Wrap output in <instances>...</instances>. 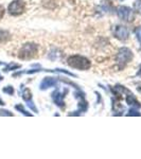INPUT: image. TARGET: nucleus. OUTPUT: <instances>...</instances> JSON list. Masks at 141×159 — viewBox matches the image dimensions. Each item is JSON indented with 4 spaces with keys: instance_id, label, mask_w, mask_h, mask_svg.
Here are the masks:
<instances>
[{
    "instance_id": "4be33fe9",
    "label": "nucleus",
    "mask_w": 141,
    "mask_h": 159,
    "mask_svg": "<svg viewBox=\"0 0 141 159\" xmlns=\"http://www.w3.org/2000/svg\"><path fill=\"white\" fill-rule=\"evenodd\" d=\"M138 90H139V91H141V88H138Z\"/></svg>"
},
{
    "instance_id": "6e6552de",
    "label": "nucleus",
    "mask_w": 141,
    "mask_h": 159,
    "mask_svg": "<svg viewBox=\"0 0 141 159\" xmlns=\"http://www.w3.org/2000/svg\"><path fill=\"white\" fill-rule=\"evenodd\" d=\"M52 98H53V101H54V103L57 105V106L60 107H64V96L61 93L60 91H55L52 93Z\"/></svg>"
},
{
    "instance_id": "9b49d317",
    "label": "nucleus",
    "mask_w": 141,
    "mask_h": 159,
    "mask_svg": "<svg viewBox=\"0 0 141 159\" xmlns=\"http://www.w3.org/2000/svg\"><path fill=\"white\" fill-rule=\"evenodd\" d=\"M22 98L25 102H30L32 100V93H31L29 88H25L24 91H22Z\"/></svg>"
},
{
    "instance_id": "39448f33",
    "label": "nucleus",
    "mask_w": 141,
    "mask_h": 159,
    "mask_svg": "<svg viewBox=\"0 0 141 159\" xmlns=\"http://www.w3.org/2000/svg\"><path fill=\"white\" fill-rule=\"evenodd\" d=\"M118 17L120 19L124 20V21H132L134 18V14H133V10L127 7H118L117 11Z\"/></svg>"
},
{
    "instance_id": "f3484780",
    "label": "nucleus",
    "mask_w": 141,
    "mask_h": 159,
    "mask_svg": "<svg viewBox=\"0 0 141 159\" xmlns=\"http://www.w3.org/2000/svg\"><path fill=\"white\" fill-rule=\"evenodd\" d=\"M3 15H4V7L2 6H0V19L3 17Z\"/></svg>"
},
{
    "instance_id": "dca6fc26",
    "label": "nucleus",
    "mask_w": 141,
    "mask_h": 159,
    "mask_svg": "<svg viewBox=\"0 0 141 159\" xmlns=\"http://www.w3.org/2000/svg\"><path fill=\"white\" fill-rule=\"evenodd\" d=\"M0 116H12V114L7 110H2L0 109Z\"/></svg>"
},
{
    "instance_id": "423d86ee",
    "label": "nucleus",
    "mask_w": 141,
    "mask_h": 159,
    "mask_svg": "<svg viewBox=\"0 0 141 159\" xmlns=\"http://www.w3.org/2000/svg\"><path fill=\"white\" fill-rule=\"evenodd\" d=\"M114 34L119 40H126L129 38L130 32L127 30V28H125L124 25H117L115 28Z\"/></svg>"
},
{
    "instance_id": "9d476101",
    "label": "nucleus",
    "mask_w": 141,
    "mask_h": 159,
    "mask_svg": "<svg viewBox=\"0 0 141 159\" xmlns=\"http://www.w3.org/2000/svg\"><path fill=\"white\" fill-rule=\"evenodd\" d=\"M10 33L6 30H0V43H6L10 39Z\"/></svg>"
},
{
    "instance_id": "7ed1b4c3",
    "label": "nucleus",
    "mask_w": 141,
    "mask_h": 159,
    "mask_svg": "<svg viewBox=\"0 0 141 159\" xmlns=\"http://www.w3.org/2000/svg\"><path fill=\"white\" fill-rule=\"evenodd\" d=\"M133 58V53L129 48H121L118 51L117 55H116V60L117 63L120 67H124L127 63H130Z\"/></svg>"
},
{
    "instance_id": "4468645a",
    "label": "nucleus",
    "mask_w": 141,
    "mask_h": 159,
    "mask_svg": "<svg viewBox=\"0 0 141 159\" xmlns=\"http://www.w3.org/2000/svg\"><path fill=\"white\" fill-rule=\"evenodd\" d=\"M20 67V65H17V64H10L7 67L4 69V71H9V70H14V69H18Z\"/></svg>"
},
{
    "instance_id": "f03ea898",
    "label": "nucleus",
    "mask_w": 141,
    "mask_h": 159,
    "mask_svg": "<svg viewBox=\"0 0 141 159\" xmlns=\"http://www.w3.org/2000/svg\"><path fill=\"white\" fill-rule=\"evenodd\" d=\"M38 52V45L33 43H25L18 52V57L20 60H31L36 56Z\"/></svg>"
},
{
    "instance_id": "412c9836",
    "label": "nucleus",
    "mask_w": 141,
    "mask_h": 159,
    "mask_svg": "<svg viewBox=\"0 0 141 159\" xmlns=\"http://www.w3.org/2000/svg\"><path fill=\"white\" fill-rule=\"evenodd\" d=\"M1 80H2V76H1V75H0V81H1Z\"/></svg>"
},
{
    "instance_id": "a211bd4d",
    "label": "nucleus",
    "mask_w": 141,
    "mask_h": 159,
    "mask_svg": "<svg viewBox=\"0 0 141 159\" xmlns=\"http://www.w3.org/2000/svg\"><path fill=\"white\" fill-rule=\"evenodd\" d=\"M137 111H133V110H130V114H127V116H132V115H134V116H140V114H136Z\"/></svg>"
},
{
    "instance_id": "2eb2a0df",
    "label": "nucleus",
    "mask_w": 141,
    "mask_h": 159,
    "mask_svg": "<svg viewBox=\"0 0 141 159\" xmlns=\"http://www.w3.org/2000/svg\"><path fill=\"white\" fill-rule=\"evenodd\" d=\"M16 109H17V110H19V111L21 112V114L25 115V116H31V114H28V112L24 109V107H22L21 105H17V106H16Z\"/></svg>"
},
{
    "instance_id": "1a4fd4ad",
    "label": "nucleus",
    "mask_w": 141,
    "mask_h": 159,
    "mask_svg": "<svg viewBox=\"0 0 141 159\" xmlns=\"http://www.w3.org/2000/svg\"><path fill=\"white\" fill-rule=\"evenodd\" d=\"M126 103L129 105H133L136 108H139L141 106V104L137 101V99L134 97V94H129V96L126 97Z\"/></svg>"
},
{
    "instance_id": "f257e3e1",
    "label": "nucleus",
    "mask_w": 141,
    "mask_h": 159,
    "mask_svg": "<svg viewBox=\"0 0 141 159\" xmlns=\"http://www.w3.org/2000/svg\"><path fill=\"white\" fill-rule=\"evenodd\" d=\"M67 64L71 68L80 69V70H87L90 68V61L83 55H72L68 57Z\"/></svg>"
},
{
    "instance_id": "0eeeda50",
    "label": "nucleus",
    "mask_w": 141,
    "mask_h": 159,
    "mask_svg": "<svg viewBox=\"0 0 141 159\" xmlns=\"http://www.w3.org/2000/svg\"><path fill=\"white\" fill-rule=\"evenodd\" d=\"M56 85V80L54 78H45L43 82L40 83V89L45 90V89L49 88V87H53Z\"/></svg>"
},
{
    "instance_id": "6ab92c4d",
    "label": "nucleus",
    "mask_w": 141,
    "mask_h": 159,
    "mask_svg": "<svg viewBox=\"0 0 141 159\" xmlns=\"http://www.w3.org/2000/svg\"><path fill=\"white\" fill-rule=\"evenodd\" d=\"M137 75H138V76H141V66H140V69H139V71H138Z\"/></svg>"
},
{
    "instance_id": "aec40b11",
    "label": "nucleus",
    "mask_w": 141,
    "mask_h": 159,
    "mask_svg": "<svg viewBox=\"0 0 141 159\" xmlns=\"http://www.w3.org/2000/svg\"><path fill=\"white\" fill-rule=\"evenodd\" d=\"M0 105H4V102H3V101H2V100H1V99H0Z\"/></svg>"
},
{
    "instance_id": "f8f14e48",
    "label": "nucleus",
    "mask_w": 141,
    "mask_h": 159,
    "mask_svg": "<svg viewBox=\"0 0 141 159\" xmlns=\"http://www.w3.org/2000/svg\"><path fill=\"white\" fill-rule=\"evenodd\" d=\"M134 10L141 15V0H136L134 3Z\"/></svg>"
},
{
    "instance_id": "ddd939ff",
    "label": "nucleus",
    "mask_w": 141,
    "mask_h": 159,
    "mask_svg": "<svg viewBox=\"0 0 141 159\" xmlns=\"http://www.w3.org/2000/svg\"><path fill=\"white\" fill-rule=\"evenodd\" d=\"M3 92L4 93H7L10 94V96H12L13 93H14V88H13L12 86H7L3 88Z\"/></svg>"
},
{
    "instance_id": "20e7f679",
    "label": "nucleus",
    "mask_w": 141,
    "mask_h": 159,
    "mask_svg": "<svg viewBox=\"0 0 141 159\" xmlns=\"http://www.w3.org/2000/svg\"><path fill=\"white\" fill-rule=\"evenodd\" d=\"M25 10V3L22 0H14L9 4L7 11H9L10 15L12 16H18L21 15Z\"/></svg>"
}]
</instances>
